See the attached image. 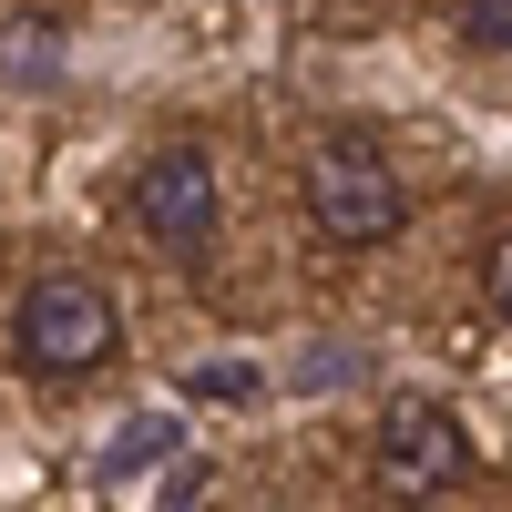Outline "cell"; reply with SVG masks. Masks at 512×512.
<instances>
[{"label": "cell", "instance_id": "obj_4", "mask_svg": "<svg viewBox=\"0 0 512 512\" xmlns=\"http://www.w3.org/2000/svg\"><path fill=\"white\" fill-rule=\"evenodd\" d=\"M123 216L144 226L154 256H195L216 246V216H226V195H216V164H205V144H164L134 164V195H123Z\"/></svg>", "mask_w": 512, "mask_h": 512}, {"label": "cell", "instance_id": "obj_8", "mask_svg": "<svg viewBox=\"0 0 512 512\" xmlns=\"http://www.w3.org/2000/svg\"><path fill=\"white\" fill-rule=\"evenodd\" d=\"M482 297L512 318V236H492V256H482Z\"/></svg>", "mask_w": 512, "mask_h": 512}, {"label": "cell", "instance_id": "obj_6", "mask_svg": "<svg viewBox=\"0 0 512 512\" xmlns=\"http://www.w3.org/2000/svg\"><path fill=\"white\" fill-rule=\"evenodd\" d=\"M461 31H472L482 52H512V0H461Z\"/></svg>", "mask_w": 512, "mask_h": 512}, {"label": "cell", "instance_id": "obj_1", "mask_svg": "<svg viewBox=\"0 0 512 512\" xmlns=\"http://www.w3.org/2000/svg\"><path fill=\"white\" fill-rule=\"evenodd\" d=\"M297 195H308L328 246H390L410 226V185H400V164L379 154V134H318Z\"/></svg>", "mask_w": 512, "mask_h": 512}, {"label": "cell", "instance_id": "obj_9", "mask_svg": "<svg viewBox=\"0 0 512 512\" xmlns=\"http://www.w3.org/2000/svg\"><path fill=\"white\" fill-rule=\"evenodd\" d=\"M246 379H256V369H195V390H205V400H246Z\"/></svg>", "mask_w": 512, "mask_h": 512}, {"label": "cell", "instance_id": "obj_5", "mask_svg": "<svg viewBox=\"0 0 512 512\" xmlns=\"http://www.w3.org/2000/svg\"><path fill=\"white\" fill-rule=\"evenodd\" d=\"M0 72L52 82V21H11V31H0Z\"/></svg>", "mask_w": 512, "mask_h": 512}, {"label": "cell", "instance_id": "obj_3", "mask_svg": "<svg viewBox=\"0 0 512 512\" xmlns=\"http://www.w3.org/2000/svg\"><path fill=\"white\" fill-rule=\"evenodd\" d=\"M472 482V431L461 410L431 400V390H400L379 410V492L390 502H431V492H461Z\"/></svg>", "mask_w": 512, "mask_h": 512}, {"label": "cell", "instance_id": "obj_7", "mask_svg": "<svg viewBox=\"0 0 512 512\" xmlns=\"http://www.w3.org/2000/svg\"><path fill=\"white\" fill-rule=\"evenodd\" d=\"M164 441H175V431H164V420H144V431H123V441L103 451V472H144V461H154Z\"/></svg>", "mask_w": 512, "mask_h": 512}, {"label": "cell", "instance_id": "obj_2", "mask_svg": "<svg viewBox=\"0 0 512 512\" xmlns=\"http://www.w3.org/2000/svg\"><path fill=\"white\" fill-rule=\"evenodd\" d=\"M113 349H123V318H113V297L93 277H41V287H21L11 359L31 379H93Z\"/></svg>", "mask_w": 512, "mask_h": 512}]
</instances>
